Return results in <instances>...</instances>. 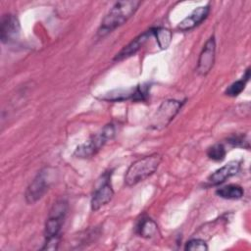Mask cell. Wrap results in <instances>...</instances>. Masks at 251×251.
<instances>
[{
  "instance_id": "obj_1",
  "label": "cell",
  "mask_w": 251,
  "mask_h": 251,
  "mask_svg": "<svg viewBox=\"0 0 251 251\" xmlns=\"http://www.w3.org/2000/svg\"><path fill=\"white\" fill-rule=\"evenodd\" d=\"M140 4V1L135 0L116 2L102 20L97 29V36L99 38L104 37L117 27L124 25L131 16H133Z\"/></svg>"
},
{
  "instance_id": "obj_2",
  "label": "cell",
  "mask_w": 251,
  "mask_h": 251,
  "mask_svg": "<svg viewBox=\"0 0 251 251\" xmlns=\"http://www.w3.org/2000/svg\"><path fill=\"white\" fill-rule=\"evenodd\" d=\"M162 156L158 153L145 156L134 161L126 170L124 181L126 186H133L152 176L159 168Z\"/></svg>"
},
{
  "instance_id": "obj_3",
  "label": "cell",
  "mask_w": 251,
  "mask_h": 251,
  "mask_svg": "<svg viewBox=\"0 0 251 251\" xmlns=\"http://www.w3.org/2000/svg\"><path fill=\"white\" fill-rule=\"evenodd\" d=\"M68 212V203L66 200H58L49 211L45 228V242L49 245H59L61 238V229Z\"/></svg>"
},
{
  "instance_id": "obj_4",
  "label": "cell",
  "mask_w": 251,
  "mask_h": 251,
  "mask_svg": "<svg viewBox=\"0 0 251 251\" xmlns=\"http://www.w3.org/2000/svg\"><path fill=\"white\" fill-rule=\"evenodd\" d=\"M115 135V126L113 124L106 125L99 132L92 135L87 141L78 145L74 156L77 158H90L95 155L108 140H111Z\"/></svg>"
},
{
  "instance_id": "obj_5",
  "label": "cell",
  "mask_w": 251,
  "mask_h": 251,
  "mask_svg": "<svg viewBox=\"0 0 251 251\" xmlns=\"http://www.w3.org/2000/svg\"><path fill=\"white\" fill-rule=\"evenodd\" d=\"M183 104L184 101H178L175 99H168L163 101L154 113L150 121L149 127L156 130L167 127L177 115Z\"/></svg>"
},
{
  "instance_id": "obj_6",
  "label": "cell",
  "mask_w": 251,
  "mask_h": 251,
  "mask_svg": "<svg viewBox=\"0 0 251 251\" xmlns=\"http://www.w3.org/2000/svg\"><path fill=\"white\" fill-rule=\"evenodd\" d=\"M52 169L49 167L43 168L37 173L25 193V199L27 204L36 203L48 191L52 182Z\"/></svg>"
},
{
  "instance_id": "obj_7",
  "label": "cell",
  "mask_w": 251,
  "mask_h": 251,
  "mask_svg": "<svg viewBox=\"0 0 251 251\" xmlns=\"http://www.w3.org/2000/svg\"><path fill=\"white\" fill-rule=\"evenodd\" d=\"M149 89L150 85L148 83L138 84L134 87L129 88H120L112 90L108 93H106L104 96H101L100 98L105 101L110 102H120L125 100H132L135 102H142L146 101L149 97Z\"/></svg>"
},
{
  "instance_id": "obj_8",
  "label": "cell",
  "mask_w": 251,
  "mask_h": 251,
  "mask_svg": "<svg viewBox=\"0 0 251 251\" xmlns=\"http://www.w3.org/2000/svg\"><path fill=\"white\" fill-rule=\"evenodd\" d=\"M111 175L104 174L102 181L99 186L94 190L90 202L91 210L93 212L99 210L103 206L107 205L114 196V190L111 184Z\"/></svg>"
},
{
  "instance_id": "obj_9",
  "label": "cell",
  "mask_w": 251,
  "mask_h": 251,
  "mask_svg": "<svg viewBox=\"0 0 251 251\" xmlns=\"http://www.w3.org/2000/svg\"><path fill=\"white\" fill-rule=\"evenodd\" d=\"M215 56H216V41L215 36L212 35L209 39L205 42L199 58L196 71L200 75H206L214 66L215 63Z\"/></svg>"
},
{
  "instance_id": "obj_10",
  "label": "cell",
  "mask_w": 251,
  "mask_h": 251,
  "mask_svg": "<svg viewBox=\"0 0 251 251\" xmlns=\"http://www.w3.org/2000/svg\"><path fill=\"white\" fill-rule=\"evenodd\" d=\"M21 31V25L18 18L13 14H5L0 23V39L3 43L16 40Z\"/></svg>"
},
{
  "instance_id": "obj_11",
  "label": "cell",
  "mask_w": 251,
  "mask_h": 251,
  "mask_svg": "<svg viewBox=\"0 0 251 251\" xmlns=\"http://www.w3.org/2000/svg\"><path fill=\"white\" fill-rule=\"evenodd\" d=\"M239 169H240V164L238 161H230L227 164L221 167L220 169L216 170L214 173H212L208 176L207 181L210 185H213V186L222 184L227 178L235 176L239 172Z\"/></svg>"
},
{
  "instance_id": "obj_12",
  "label": "cell",
  "mask_w": 251,
  "mask_h": 251,
  "mask_svg": "<svg viewBox=\"0 0 251 251\" xmlns=\"http://www.w3.org/2000/svg\"><path fill=\"white\" fill-rule=\"evenodd\" d=\"M210 13V4L205 6H200L194 9L186 18H184L176 26L177 29L181 31H187L198 25H200L209 15Z\"/></svg>"
},
{
  "instance_id": "obj_13",
  "label": "cell",
  "mask_w": 251,
  "mask_h": 251,
  "mask_svg": "<svg viewBox=\"0 0 251 251\" xmlns=\"http://www.w3.org/2000/svg\"><path fill=\"white\" fill-rule=\"evenodd\" d=\"M150 36H152L150 29H148V30L144 31L143 33L139 34L138 36H136L128 44H126L120 52H118L116 54V56L114 57V61H116V62L122 61V60H125V59L134 55L145 44V42L149 39Z\"/></svg>"
},
{
  "instance_id": "obj_14",
  "label": "cell",
  "mask_w": 251,
  "mask_h": 251,
  "mask_svg": "<svg viewBox=\"0 0 251 251\" xmlns=\"http://www.w3.org/2000/svg\"><path fill=\"white\" fill-rule=\"evenodd\" d=\"M216 194L224 199L237 200L242 198V196L244 195V190L241 186L237 184H228L218 188L216 190Z\"/></svg>"
},
{
  "instance_id": "obj_15",
  "label": "cell",
  "mask_w": 251,
  "mask_h": 251,
  "mask_svg": "<svg viewBox=\"0 0 251 251\" xmlns=\"http://www.w3.org/2000/svg\"><path fill=\"white\" fill-rule=\"evenodd\" d=\"M136 231L141 237L151 238L157 233L158 226L152 219L143 218L139 221L136 227Z\"/></svg>"
},
{
  "instance_id": "obj_16",
  "label": "cell",
  "mask_w": 251,
  "mask_h": 251,
  "mask_svg": "<svg viewBox=\"0 0 251 251\" xmlns=\"http://www.w3.org/2000/svg\"><path fill=\"white\" fill-rule=\"evenodd\" d=\"M151 33L153 36H155L156 41L158 43V46L161 49H167L172 41V31L163 26H157V27H151L150 28Z\"/></svg>"
},
{
  "instance_id": "obj_17",
  "label": "cell",
  "mask_w": 251,
  "mask_h": 251,
  "mask_svg": "<svg viewBox=\"0 0 251 251\" xmlns=\"http://www.w3.org/2000/svg\"><path fill=\"white\" fill-rule=\"evenodd\" d=\"M250 78V68H247L245 71V74L243 75V76L241 77V79L236 80L234 82H232L225 91V94L229 96V97H236L237 95H239L245 88V85L247 83V81Z\"/></svg>"
},
{
  "instance_id": "obj_18",
  "label": "cell",
  "mask_w": 251,
  "mask_h": 251,
  "mask_svg": "<svg viewBox=\"0 0 251 251\" xmlns=\"http://www.w3.org/2000/svg\"><path fill=\"white\" fill-rule=\"evenodd\" d=\"M226 150L222 143H216L207 149V156L215 162H222L226 158Z\"/></svg>"
},
{
  "instance_id": "obj_19",
  "label": "cell",
  "mask_w": 251,
  "mask_h": 251,
  "mask_svg": "<svg viewBox=\"0 0 251 251\" xmlns=\"http://www.w3.org/2000/svg\"><path fill=\"white\" fill-rule=\"evenodd\" d=\"M226 142L231 147H240L246 149H249L250 147L247 135L244 133H233L226 138Z\"/></svg>"
},
{
  "instance_id": "obj_20",
  "label": "cell",
  "mask_w": 251,
  "mask_h": 251,
  "mask_svg": "<svg viewBox=\"0 0 251 251\" xmlns=\"http://www.w3.org/2000/svg\"><path fill=\"white\" fill-rule=\"evenodd\" d=\"M184 250L186 251H207L208 246L205 240L199 239V238H194L190 239L185 243Z\"/></svg>"
}]
</instances>
